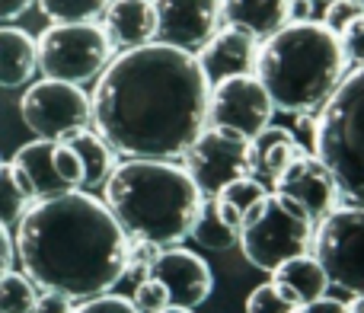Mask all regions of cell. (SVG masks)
<instances>
[{"instance_id":"5","label":"cell","mask_w":364,"mask_h":313,"mask_svg":"<svg viewBox=\"0 0 364 313\" xmlns=\"http://www.w3.org/2000/svg\"><path fill=\"white\" fill-rule=\"evenodd\" d=\"M314 154L329 166L342 198L364 208V68L348 74L314 125Z\"/></svg>"},{"instance_id":"14","label":"cell","mask_w":364,"mask_h":313,"mask_svg":"<svg viewBox=\"0 0 364 313\" xmlns=\"http://www.w3.org/2000/svg\"><path fill=\"white\" fill-rule=\"evenodd\" d=\"M151 275L166 285L170 301L176 304V307L195 310V307H201L214 291L211 265L201 256H195L192 250H182V246H164V253L157 256Z\"/></svg>"},{"instance_id":"35","label":"cell","mask_w":364,"mask_h":313,"mask_svg":"<svg viewBox=\"0 0 364 313\" xmlns=\"http://www.w3.org/2000/svg\"><path fill=\"white\" fill-rule=\"evenodd\" d=\"M74 307H77L74 297L58 295V291H42L36 313H74Z\"/></svg>"},{"instance_id":"23","label":"cell","mask_w":364,"mask_h":313,"mask_svg":"<svg viewBox=\"0 0 364 313\" xmlns=\"http://www.w3.org/2000/svg\"><path fill=\"white\" fill-rule=\"evenodd\" d=\"M240 230H243V227L227 218L218 201L205 198V205H201V211H198V221H195V227H192V240L201 250L227 253L240 243Z\"/></svg>"},{"instance_id":"6","label":"cell","mask_w":364,"mask_h":313,"mask_svg":"<svg viewBox=\"0 0 364 313\" xmlns=\"http://www.w3.org/2000/svg\"><path fill=\"white\" fill-rule=\"evenodd\" d=\"M314 237L316 221L288 195L269 192L243 221L240 250L246 262L256 265L259 272H275L291 259L307 256L314 250Z\"/></svg>"},{"instance_id":"37","label":"cell","mask_w":364,"mask_h":313,"mask_svg":"<svg viewBox=\"0 0 364 313\" xmlns=\"http://www.w3.org/2000/svg\"><path fill=\"white\" fill-rule=\"evenodd\" d=\"M36 6V0H0V26L19 19L23 13H29Z\"/></svg>"},{"instance_id":"12","label":"cell","mask_w":364,"mask_h":313,"mask_svg":"<svg viewBox=\"0 0 364 313\" xmlns=\"http://www.w3.org/2000/svg\"><path fill=\"white\" fill-rule=\"evenodd\" d=\"M157 10V42L198 51L220 32L224 13L220 0H154Z\"/></svg>"},{"instance_id":"15","label":"cell","mask_w":364,"mask_h":313,"mask_svg":"<svg viewBox=\"0 0 364 313\" xmlns=\"http://www.w3.org/2000/svg\"><path fill=\"white\" fill-rule=\"evenodd\" d=\"M256 61H259V38L246 36V32L233 29V26L220 29L211 42L198 48V64L205 70V77L211 80V87L227 80V77L256 74Z\"/></svg>"},{"instance_id":"13","label":"cell","mask_w":364,"mask_h":313,"mask_svg":"<svg viewBox=\"0 0 364 313\" xmlns=\"http://www.w3.org/2000/svg\"><path fill=\"white\" fill-rule=\"evenodd\" d=\"M272 186H275V192L297 201L316 224L326 221L333 211H339L342 205V189L336 182V176L329 173V166L320 156H310V154L297 156Z\"/></svg>"},{"instance_id":"19","label":"cell","mask_w":364,"mask_h":313,"mask_svg":"<svg viewBox=\"0 0 364 313\" xmlns=\"http://www.w3.org/2000/svg\"><path fill=\"white\" fill-rule=\"evenodd\" d=\"M304 154H307V147L301 144V138L291 128L269 125L262 134L250 141V176L262 182H275Z\"/></svg>"},{"instance_id":"36","label":"cell","mask_w":364,"mask_h":313,"mask_svg":"<svg viewBox=\"0 0 364 313\" xmlns=\"http://www.w3.org/2000/svg\"><path fill=\"white\" fill-rule=\"evenodd\" d=\"M13 262H16V240H13L10 227L0 221V275H6Z\"/></svg>"},{"instance_id":"16","label":"cell","mask_w":364,"mask_h":313,"mask_svg":"<svg viewBox=\"0 0 364 313\" xmlns=\"http://www.w3.org/2000/svg\"><path fill=\"white\" fill-rule=\"evenodd\" d=\"M10 169L32 201L74 192V189L55 173V141L36 138V141H29V144H23L16 154H13Z\"/></svg>"},{"instance_id":"3","label":"cell","mask_w":364,"mask_h":313,"mask_svg":"<svg viewBox=\"0 0 364 313\" xmlns=\"http://www.w3.org/2000/svg\"><path fill=\"white\" fill-rule=\"evenodd\" d=\"M102 201L132 240L182 246L205 205V192L176 160H122L102 186Z\"/></svg>"},{"instance_id":"17","label":"cell","mask_w":364,"mask_h":313,"mask_svg":"<svg viewBox=\"0 0 364 313\" xmlns=\"http://www.w3.org/2000/svg\"><path fill=\"white\" fill-rule=\"evenodd\" d=\"M102 29L115 51H132L157 42V10L154 0H112L102 16Z\"/></svg>"},{"instance_id":"27","label":"cell","mask_w":364,"mask_h":313,"mask_svg":"<svg viewBox=\"0 0 364 313\" xmlns=\"http://www.w3.org/2000/svg\"><path fill=\"white\" fill-rule=\"evenodd\" d=\"M29 208H32V198L16 182L10 163H0V221H4L6 227H13L23 221V214L29 211Z\"/></svg>"},{"instance_id":"25","label":"cell","mask_w":364,"mask_h":313,"mask_svg":"<svg viewBox=\"0 0 364 313\" xmlns=\"http://www.w3.org/2000/svg\"><path fill=\"white\" fill-rule=\"evenodd\" d=\"M112 0H36L48 23H100Z\"/></svg>"},{"instance_id":"40","label":"cell","mask_w":364,"mask_h":313,"mask_svg":"<svg viewBox=\"0 0 364 313\" xmlns=\"http://www.w3.org/2000/svg\"><path fill=\"white\" fill-rule=\"evenodd\" d=\"M160 313H195V310H188V307H176V304H170V307H164Z\"/></svg>"},{"instance_id":"7","label":"cell","mask_w":364,"mask_h":313,"mask_svg":"<svg viewBox=\"0 0 364 313\" xmlns=\"http://www.w3.org/2000/svg\"><path fill=\"white\" fill-rule=\"evenodd\" d=\"M36 42L38 74L77 87L100 80L115 58L112 38L100 23H51Z\"/></svg>"},{"instance_id":"32","label":"cell","mask_w":364,"mask_h":313,"mask_svg":"<svg viewBox=\"0 0 364 313\" xmlns=\"http://www.w3.org/2000/svg\"><path fill=\"white\" fill-rule=\"evenodd\" d=\"M358 16H364V0H329L326 13H323V23H326L336 36H342Z\"/></svg>"},{"instance_id":"21","label":"cell","mask_w":364,"mask_h":313,"mask_svg":"<svg viewBox=\"0 0 364 313\" xmlns=\"http://www.w3.org/2000/svg\"><path fill=\"white\" fill-rule=\"evenodd\" d=\"M38 74V42L19 26H0V87H26Z\"/></svg>"},{"instance_id":"20","label":"cell","mask_w":364,"mask_h":313,"mask_svg":"<svg viewBox=\"0 0 364 313\" xmlns=\"http://www.w3.org/2000/svg\"><path fill=\"white\" fill-rule=\"evenodd\" d=\"M272 285H275L291 304L304 307V304H310V301L326 297L333 282H329L326 269L320 265V259L307 253V256H297V259H291V262L278 265V269L272 272Z\"/></svg>"},{"instance_id":"8","label":"cell","mask_w":364,"mask_h":313,"mask_svg":"<svg viewBox=\"0 0 364 313\" xmlns=\"http://www.w3.org/2000/svg\"><path fill=\"white\" fill-rule=\"evenodd\" d=\"M19 119L36 138L64 141L83 128H93V96L77 83L42 77L23 90Z\"/></svg>"},{"instance_id":"26","label":"cell","mask_w":364,"mask_h":313,"mask_svg":"<svg viewBox=\"0 0 364 313\" xmlns=\"http://www.w3.org/2000/svg\"><path fill=\"white\" fill-rule=\"evenodd\" d=\"M38 285L26 272H6L0 275V313H36L38 310Z\"/></svg>"},{"instance_id":"29","label":"cell","mask_w":364,"mask_h":313,"mask_svg":"<svg viewBox=\"0 0 364 313\" xmlns=\"http://www.w3.org/2000/svg\"><path fill=\"white\" fill-rule=\"evenodd\" d=\"M134 307L141 313H160L164 307H170V291H166V285L160 282V278H144V282L134 285V295H132Z\"/></svg>"},{"instance_id":"22","label":"cell","mask_w":364,"mask_h":313,"mask_svg":"<svg viewBox=\"0 0 364 313\" xmlns=\"http://www.w3.org/2000/svg\"><path fill=\"white\" fill-rule=\"evenodd\" d=\"M70 147L77 151L83 163V189H102L106 186V179L112 176L115 169V154L112 147H109V141L102 138L100 132H93V128H83V132L70 134V138H64Z\"/></svg>"},{"instance_id":"38","label":"cell","mask_w":364,"mask_h":313,"mask_svg":"<svg viewBox=\"0 0 364 313\" xmlns=\"http://www.w3.org/2000/svg\"><path fill=\"white\" fill-rule=\"evenodd\" d=\"M294 313H352V310H348V304H342V301L320 297V301H310V304H304V307H297Z\"/></svg>"},{"instance_id":"11","label":"cell","mask_w":364,"mask_h":313,"mask_svg":"<svg viewBox=\"0 0 364 313\" xmlns=\"http://www.w3.org/2000/svg\"><path fill=\"white\" fill-rule=\"evenodd\" d=\"M182 166L188 169L195 186L205 192V198H214L233 179L250 176V141L220 132V128H208L186 151Z\"/></svg>"},{"instance_id":"4","label":"cell","mask_w":364,"mask_h":313,"mask_svg":"<svg viewBox=\"0 0 364 313\" xmlns=\"http://www.w3.org/2000/svg\"><path fill=\"white\" fill-rule=\"evenodd\" d=\"M256 77L275 102V112L310 115L336 96L348 77L342 38L316 19H291L259 45Z\"/></svg>"},{"instance_id":"39","label":"cell","mask_w":364,"mask_h":313,"mask_svg":"<svg viewBox=\"0 0 364 313\" xmlns=\"http://www.w3.org/2000/svg\"><path fill=\"white\" fill-rule=\"evenodd\" d=\"M348 310H352V313H364V295L355 297V301L348 304Z\"/></svg>"},{"instance_id":"33","label":"cell","mask_w":364,"mask_h":313,"mask_svg":"<svg viewBox=\"0 0 364 313\" xmlns=\"http://www.w3.org/2000/svg\"><path fill=\"white\" fill-rule=\"evenodd\" d=\"M74 313H141L134 307L132 297H122V295H96V297H87V301H77Z\"/></svg>"},{"instance_id":"1","label":"cell","mask_w":364,"mask_h":313,"mask_svg":"<svg viewBox=\"0 0 364 313\" xmlns=\"http://www.w3.org/2000/svg\"><path fill=\"white\" fill-rule=\"evenodd\" d=\"M93 132L125 160H182L208 132L211 80L166 42L119 51L93 87Z\"/></svg>"},{"instance_id":"30","label":"cell","mask_w":364,"mask_h":313,"mask_svg":"<svg viewBox=\"0 0 364 313\" xmlns=\"http://www.w3.org/2000/svg\"><path fill=\"white\" fill-rule=\"evenodd\" d=\"M297 304H291L275 285H259L250 297H246V313H294Z\"/></svg>"},{"instance_id":"10","label":"cell","mask_w":364,"mask_h":313,"mask_svg":"<svg viewBox=\"0 0 364 313\" xmlns=\"http://www.w3.org/2000/svg\"><path fill=\"white\" fill-rule=\"evenodd\" d=\"M272 115H275V102L256 74L227 77L211 87V109H208L211 128L252 141L272 125Z\"/></svg>"},{"instance_id":"2","label":"cell","mask_w":364,"mask_h":313,"mask_svg":"<svg viewBox=\"0 0 364 313\" xmlns=\"http://www.w3.org/2000/svg\"><path fill=\"white\" fill-rule=\"evenodd\" d=\"M16 259L38 291L74 301L109 295L125 278L128 237L109 205L87 189L32 201L16 224Z\"/></svg>"},{"instance_id":"31","label":"cell","mask_w":364,"mask_h":313,"mask_svg":"<svg viewBox=\"0 0 364 313\" xmlns=\"http://www.w3.org/2000/svg\"><path fill=\"white\" fill-rule=\"evenodd\" d=\"M55 173L70 189H83V163L68 141H55Z\"/></svg>"},{"instance_id":"24","label":"cell","mask_w":364,"mask_h":313,"mask_svg":"<svg viewBox=\"0 0 364 313\" xmlns=\"http://www.w3.org/2000/svg\"><path fill=\"white\" fill-rule=\"evenodd\" d=\"M269 195V189H265L262 179H256V176H240V179H233L230 186H224L218 195H214V201L220 205V211L227 214L230 221H237L240 227H243V221L252 214V208L259 205V201Z\"/></svg>"},{"instance_id":"41","label":"cell","mask_w":364,"mask_h":313,"mask_svg":"<svg viewBox=\"0 0 364 313\" xmlns=\"http://www.w3.org/2000/svg\"><path fill=\"white\" fill-rule=\"evenodd\" d=\"M0 163H4V160H0Z\"/></svg>"},{"instance_id":"28","label":"cell","mask_w":364,"mask_h":313,"mask_svg":"<svg viewBox=\"0 0 364 313\" xmlns=\"http://www.w3.org/2000/svg\"><path fill=\"white\" fill-rule=\"evenodd\" d=\"M160 253H164V246L151 243V240H132L128 243V259H125V278H132L134 285L151 278L154 262H157Z\"/></svg>"},{"instance_id":"18","label":"cell","mask_w":364,"mask_h":313,"mask_svg":"<svg viewBox=\"0 0 364 313\" xmlns=\"http://www.w3.org/2000/svg\"><path fill=\"white\" fill-rule=\"evenodd\" d=\"M220 13L227 26L265 42L294 19V0H220Z\"/></svg>"},{"instance_id":"9","label":"cell","mask_w":364,"mask_h":313,"mask_svg":"<svg viewBox=\"0 0 364 313\" xmlns=\"http://www.w3.org/2000/svg\"><path fill=\"white\" fill-rule=\"evenodd\" d=\"M314 256L329 282L348 295H364V208H339L316 224Z\"/></svg>"},{"instance_id":"34","label":"cell","mask_w":364,"mask_h":313,"mask_svg":"<svg viewBox=\"0 0 364 313\" xmlns=\"http://www.w3.org/2000/svg\"><path fill=\"white\" fill-rule=\"evenodd\" d=\"M339 38H342V48H346L348 61H355L358 68H364V16L355 19Z\"/></svg>"}]
</instances>
